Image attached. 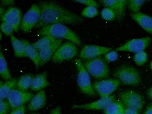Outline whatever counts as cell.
Instances as JSON below:
<instances>
[{"label": "cell", "mask_w": 152, "mask_h": 114, "mask_svg": "<svg viewBox=\"0 0 152 114\" xmlns=\"http://www.w3.org/2000/svg\"><path fill=\"white\" fill-rule=\"evenodd\" d=\"M41 9V18L36 27H44L56 23L79 24L83 22V18L72 11L62 7L52 1L39 2Z\"/></svg>", "instance_id": "1"}, {"label": "cell", "mask_w": 152, "mask_h": 114, "mask_svg": "<svg viewBox=\"0 0 152 114\" xmlns=\"http://www.w3.org/2000/svg\"><path fill=\"white\" fill-rule=\"evenodd\" d=\"M38 35L40 36L49 35L56 39L67 40L78 46L82 45V42L77 34L62 23L51 24L42 28Z\"/></svg>", "instance_id": "2"}, {"label": "cell", "mask_w": 152, "mask_h": 114, "mask_svg": "<svg viewBox=\"0 0 152 114\" xmlns=\"http://www.w3.org/2000/svg\"><path fill=\"white\" fill-rule=\"evenodd\" d=\"M113 75L125 85L137 86L141 81V75L134 67L122 65L114 71Z\"/></svg>", "instance_id": "3"}, {"label": "cell", "mask_w": 152, "mask_h": 114, "mask_svg": "<svg viewBox=\"0 0 152 114\" xmlns=\"http://www.w3.org/2000/svg\"><path fill=\"white\" fill-rule=\"evenodd\" d=\"M83 65L88 73L95 79L102 80L109 76V67L107 62L101 56L87 60Z\"/></svg>", "instance_id": "4"}, {"label": "cell", "mask_w": 152, "mask_h": 114, "mask_svg": "<svg viewBox=\"0 0 152 114\" xmlns=\"http://www.w3.org/2000/svg\"><path fill=\"white\" fill-rule=\"evenodd\" d=\"M77 69V82L79 88L83 93L91 96H96V93L91 82V78L87 69L80 59L75 60Z\"/></svg>", "instance_id": "5"}, {"label": "cell", "mask_w": 152, "mask_h": 114, "mask_svg": "<svg viewBox=\"0 0 152 114\" xmlns=\"http://www.w3.org/2000/svg\"><path fill=\"white\" fill-rule=\"evenodd\" d=\"M119 98L120 102L125 107L134 109L139 112H141L144 106L143 96L133 90L123 91L119 94Z\"/></svg>", "instance_id": "6"}, {"label": "cell", "mask_w": 152, "mask_h": 114, "mask_svg": "<svg viewBox=\"0 0 152 114\" xmlns=\"http://www.w3.org/2000/svg\"><path fill=\"white\" fill-rule=\"evenodd\" d=\"M41 18V9L39 5L33 4L23 17L20 28L24 33H28L36 26Z\"/></svg>", "instance_id": "7"}, {"label": "cell", "mask_w": 152, "mask_h": 114, "mask_svg": "<svg viewBox=\"0 0 152 114\" xmlns=\"http://www.w3.org/2000/svg\"><path fill=\"white\" fill-rule=\"evenodd\" d=\"M121 82L116 79H106L96 81L93 84L94 91L101 97L109 96L119 87Z\"/></svg>", "instance_id": "8"}, {"label": "cell", "mask_w": 152, "mask_h": 114, "mask_svg": "<svg viewBox=\"0 0 152 114\" xmlns=\"http://www.w3.org/2000/svg\"><path fill=\"white\" fill-rule=\"evenodd\" d=\"M78 53L76 45L72 42H66L62 44L54 53L52 61L55 63L61 62L72 59Z\"/></svg>", "instance_id": "9"}, {"label": "cell", "mask_w": 152, "mask_h": 114, "mask_svg": "<svg viewBox=\"0 0 152 114\" xmlns=\"http://www.w3.org/2000/svg\"><path fill=\"white\" fill-rule=\"evenodd\" d=\"M150 37L134 39L127 41L125 44L118 47L115 50L117 52H128L136 53L143 51L150 45Z\"/></svg>", "instance_id": "10"}, {"label": "cell", "mask_w": 152, "mask_h": 114, "mask_svg": "<svg viewBox=\"0 0 152 114\" xmlns=\"http://www.w3.org/2000/svg\"><path fill=\"white\" fill-rule=\"evenodd\" d=\"M33 96L32 93L14 89L9 94L7 100L10 109L14 110L24 106V104L29 102Z\"/></svg>", "instance_id": "11"}, {"label": "cell", "mask_w": 152, "mask_h": 114, "mask_svg": "<svg viewBox=\"0 0 152 114\" xmlns=\"http://www.w3.org/2000/svg\"><path fill=\"white\" fill-rule=\"evenodd\" d=\"M110 47H104L96 45H86L83 47L79 54V57L84 60H89L100 57L110 50Z\"/></svg>", "instance_id": "12"}, {"label": "cell", "mask_w": 152, "mask_h": 114, "mask_svg": "<svg viewBox=\"0 0 152 114\" xmlns=\"http://www.w3.org/2000/svg\"><path fill=\"white\" fill-rule=\"evenodd\" d=\"M22 13L20 9L14 7H10L1 17L2 22H6L11 24L14 28V31L17 32L21 25L22 20Z\"/></svg>", "instance_id": "13"}, {"label": "cell", "mask_w": 152, "mask_h": 114, "mask_svg": "<svg viewBox=\"0 0 152 114\" xmlns=\"http://www.w3.org/2000/svg\"><path fill=\"white\" fill-rule=\"evenodd\" d=\"M115 100L114 95L109 96L101 97L100 99L91 103L81 105H73L72 109H81V110H104L111 102Z\"/></svg>", "instance_id": "14"}, {"label": "cell", "mask_w": 152, "mask_h": 114, "mask_svg": "<svg viewBox=\"0 0 152 114\" xmlns=\"http://www.w3.org/2000/svg\"><path fill=\"white\" fill-rule=\"evenodd\" d=\"M101 4L106 8L111 9L116 15L117 20L121 21L124 17L126 8L127 6L128 1L127 0H101Z\"/></svg>", "instance_id": "15"}, {"label": "cell", "mask_w": 152, "mask_h": 114, "mask_svg": "<svg viewBox=\"0 0 152 114\" xmlns=\"http://www.w3.org/2000/svg\"><path fill=\"white\" fill-rule=\"evenodd\" d=\"M63 42V39H57L50 46L39 51L40 66H42L52 58L57 50Z\"/></svg>", "instance_id": "16"}, {"label": "cell", "mask_w": 152, "mask_h": 114, "mask_svg": "<svg viewBox=\"0 0 152 114\" xmlns=\"http://www.w3.org/2000/svg\"><path fill=\"white\" fill-rule=\"evenodd\" d=\"M130 16L146 32L152 35V17L141 12L131 13Z\"/></svg>", "instance_id": "17"}, {"label": "cell", "mask_w": 152, "mask_h": 114, "mask_svg": "<svg viewBox=\"0 0 152 114\" xmlns=\"http://www.w3.org/2000/svg\"><path fill=\"white\" fill-rule=\"evenodd\" d=\"M46 102L45 91L41 90L33 96L30 100L28 105V109L30 111L38 110L45 106Z\"/></svg>", "instance_id": "18"}, {"label": "cell", "mask_w": 152, "mask_h": 114, "mask_svg": "<svg viewBox=\"0 0 152 114\" xmlns=\"http://www.w3.org/2000/svg\"><path fill=\"white\" fill-rule=\"evenodd\" d=\"M49 84L48 80L47 72H43L41 74H38L33 77L30 88L32 91L38 92L48 87Z\"/></svg>", "instance_id": "19"}, {"label": "cell", "mask_w": 152, "mask_h": 114, "mask_svg": "<svg viewBox=\"0 0 152 114\" xmlns=\"http://www.w3.org/2000/svg\"><path fill=\"white\" fill-rule=\"evenodd\" d=\"M21 41L24 45L26 57H28L32 61L37 68H39L40 66L39 51L27 40L22 39Z\"/></svg>", "instance_id": "20"}, {"label": "cell", "mask_w": 152, "mask_h": 114, "mask_svg": "<svg viewBox=\"0 0 152 114\" xmlns=\"http://www.w3.org/2000/svg\"><path fill=\"white\" fill-rule=\"evenodd\" d=\"M17 79H12L5 82H0V98L1 100L7 99L11 90L15 89L17 83Z\"/></svg>", "instance_id": "21"}, {"label": "cell", "mask_w": 152, "mask_h": 114, "mask_svg": "<svg viewBox=\"0 0 152 114\" xmlns=\"http://www.w3.org/2000/svg\"><path fill=\"white\" fill-rule=\"evenodd\" d=\"M11 44L13 49L15 55L16 57H26L25 52V48L22 41L17 39L14 36H10Z\"/></svg>", "instance_id": "22"}, {"label": "cell", "mask_w": 152, "mask_h": 114, "mask_svg": "<svg viewBox=\"0 0 152 114\" xmlns=\"http://www.w3.org/2000/svg\"><path fill=\"white\" fill-rule=\"evenodd\" d=\"M33 77L31 74H27L21 76L17 81L15 86L16 89L24 91L29 89L31 88Z\"/></svg>", "instance_id": "23"}, {"label": "cell", "mask_w": 152, "mask_h": 114, "mask_svg": "<svg viewBox=\"0 0 152 114\" xmlns=\"http://www.w3.org/2000/svg\"><path fill=\"white\" fill-rule=\"evenodd\" d=\"M57 39H55L53 37L49 35L45 36L32 44L38 51H39L50 46Z\"/></svg>", "instance_id": "24"}, {"label": "cell", "mask_w": 152, "mask_h": 114, "mask_svg": "<svg viewBox=\"0 0 152 114\" xmlns=\"http://www.w3.org/2000/svg\"><path fill=\"white\" fill-rule=\"evenodd\" d=\"M0 75L3 80L6 81L12 79L7 62L1 49L0 51Z\"/></svg>", "instance_id": "25"}, {"label": "cell", "mask_w": 152, "mask_h": 114, "mask_svg": "<svg viewBox=\"0 0 152 114\" xmlns=\"http://www.w3.org/2000/svg\"><path fill=\"white\" fill-rule=\"evenodd\" d=\"M123 105L120 101L115 100L104 110L105 114H116L124 110Z\"/></svg>", "instance_id": "26"}, {"label": "cell", "mask_w": 152, "mask_h": 114, "mask_svg": "<svg viewBox=\"0 0 152 114\" xmlns=\"http://www.w3.org/2000/svg\"><path fill=\"white\" fill-rule=\"evenodd\" d=\"M146 1H147L145 0H129L127 6L132 13H138Z\"/></svg>", "instance_id": "27"}, {"label": "cell", "mask_w": 152, "mask_h": 114, "mask_svg": "<svg viewBox=\"0 0 152 114\" xmlns=\"http://www.w3.org/2000/svg\"><path fill=\"white\" fill-rule=\"evenodd\" d=\"M148 56L147 53L143 51L136 53L133 57V61L136 65L142 66L148 61Z\"/></svg>", "instance_id": "28"}, {"label": "cell", "mask_w": 152, "mask_h": 114, "mask_svg": "<svg viewBox=\"0 0 152 114\" xmlns=\"http://www.w3.org/2000/svg\"><path fill=\"white\" fill-rule=\"evenodd\" d=\"M98 15L97 8L94 6H88L83 10L82 15L83 17L87 18H93Z\"/></svg>", "instance_id": "29"}, {"label": "cell", "mask_w": 152, "mask_h": 114, "mask_svg": "<svg viewBox=\"0 0 152 114\" xmlns=\"http://www.w3.org/2000/svg\"><path fill=\"white\" fill-rule=\"evenodd\" d=\"M101 15L102 18L106 21H113L116 18L114 12L109 8L103 9L101 12Z\"/></svg>", "instance_id": "30"}, {"label": "cell", "mask_w": 152, "mask_h": 114, "mask_svg": "<svg viewBox=\"0 0 152 114\" xmlns=\"http://www.w3.org/2000/svg\"><path fill=\"white\" fill-rule=\"evenodd\" d=\"M0 28L2 31V33L5 34L6 35L11 36L12 35V33L14 31V28L11 24L6 23V22H2Z\"/></svg>", "instance_id": "31"}, {"label": "cell", "mask_w": 152, "mask_h": 114, "mask_svg": "<svg viewBox=\"0 0 152 114\" xmlns=\"http://www.w3.org/2000/svg\"><path fill=\"white\" fill-rule=\"evenodd\" d=\"M118 55L116 50H111L104 55V59L107 62H113L118 59Z\"/></svg>", "instance_id": "32"}, {"label": "cell", "mask_w": 152, "mask_h": 114, "mask_svg": "<svg viewBox=\"0 0 152 114\" xmlns=\"http://www.w3.org/2000/svg\"><path fill=\"white\" fill-rule=\"evenodd\" d=\"M10 107L8 100H1L0 102V114H8Z\"/></svg>", "instance_id": "33"}, {"label": "cell", "mask_w": 152, "mask_h": 114, "mask_svg": "<svg viewBox=\"0 0 152 114\" xmlns=\"http://www.w3.org/2000/svg\"><path fill=\"white\" fill-rule=\"evenodd\" d=\"M74 1L85 5L88 6H94L96 8H98L99 7L100 5L99 4L97 1H95L94 0H76Z\"/></svg>", "instance_id": "34"}, {"label": "cell", "mask_w": 152, "mask_h": 114, "mask_svg": "<svg viewBox=\"0 0 152 114\" xmlns=\"http://www.w3.org/2000/svg\"><path fill=\"white\" fill-rule=\"evenodd\" d=\"M10 114H26V107L24 106L12 110Z\"/></svg>", "instance_id": "35"}, {"label": "cell", "mask_w": 152, "mask_h": 114, "mask_svg": "<svg viewBox=\"0 0 152 114\" xmlns=\"http://www.w3.org/2000/svg\"><path fill=\"white\" fill-rule=\"evenodd\" d=\"M124 114H140V112L134 109H131L125 107L124 110Z\"/></svg>", "instance_id": "36"}, {"label": "cell", "mask_w": 152, "mask_h": 114, "mask_svg": "<svg viewBox=\"0 0 152 114\" xmlns=\"http://www.w3.org/2000/svg\"><path fill=\"white\" fill-rule=\"evenodd\" d=\"M143 114H152V103L147 106Z\"/></svg>", "instance_id": "37"}, {"label": "cell", "mask_w": 152, "mask_h": 114, "mask_svg": "<svg viewBox=\"0 0 152 114\" xmlns=\"http://www.w3.org/2000/svg\"><path fill=\"white\" fill-rule=\"evenodd\" d=\"M1 2L3 5L9 6L14 4L15 1L13 0H2L1 1Z\"/></svg>", "instance_id": "38"}, {"label": "cell", "mask_w": 152, "mask_h": 114, "mask_svg": "<svg viewBox=\"0 0 152 114\" xmlns=\"http://www.w3.org/2000/svg\"><path fill=\"white\" fill-rule=\"evenodd\" d=\"M50 114H61V107L57 106L51 110Z\"/></svg>", "instance_id": "39"}, {"label": "cell", "mask_w": 152, "mask_h": 114, "mask_svg": "<svg viewBox=\"0 0 152 114\" xmlns=\"http://www.w3.org/2000/svg\"><path fill=\"white\" fill-rule=\"evenodd\" d=\"M147 94L149 99L152 101V86L148 89L147 92Z\"/></svg>", "instance_id": "40"}, {"label": "cell", "mask_w": 152, "mask_h": 114, "mask_svg": "<svg viewBox=\"0 0 152 114\" xmlns=\"http://www.w3.org/2000/svg\"><path fill=\"white\" fill-rule=\"evenodd\" d=\"M5 11L3 7L1 6V8H0V15H1V17H2V15H4Z\"/></svg>", "instance_id": "41"}, {"label": "cell", "mask_w": 152, "mask_h": 114, "mask_svg": "<svg viewBox=\"0 0 152 114\" xmlns=\"http://www.w3.org/2000/svg\"><path fill=\"white\" fill-rule=\"evenodd\" d=\"M116 114H124V111H121V112H118V113Z\"/></svg>", "instance_id": "42"}, {"label": "cell", "mask_w": 152, "mask_h": 114, "mask_svg": "<svg viewBox=\"0 0 152 114\" xmlns=\"http://www.w3.org/2000/svg\"><path fill=\"white\" fill-rule=\"evenodd\" d=\"M150 68H151V70H152V61H151V62H150Z\"/></svg>", "instance_id": "43"}, {"label": "cell", "mask_w": 152, "mask_h": 114, "mask_svg": "<svg viewBox=\"0 0 152 114\" xmlns=\"http://www.w3.org/2000/svg\"><path fill=\"white\" fill-rule=\"evenodd\" d=\"M1 37H2V35H1Z\"/></svg>", "instance_id": "44"}, {"label": "cell", "mask_w": 152, "mask_h": 114, "mask_svg": "<svg viewBox=\"0 0 152 114\" xmlns=\"http://www.w3.org/2000/svg\"><path fill=\"white\" fill-rule=\"evenodd\" d=\"M35 114V113H31V114Z\"/></svg>", "instance_id": "45"}]
</instances>
